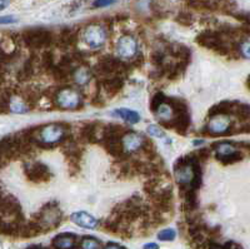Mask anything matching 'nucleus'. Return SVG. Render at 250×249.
Segmentation results:
<instances>
[{"label": "nucleus", "mask_w": 250, "mask_h": 249, "mask_svg": "<svg viewBox=\"0 0 250 249\" xmlns=\"http://www.w3.org/2000/svg\"><path fill=\"white\" fill-rule=\"evenodd\" d=\"M194 153H195L196 158H198L199 161H205L210 158V149H208V148H203V149L196 150Z\"/></svg>", "instance_id": "obj_35"}, {"label": "nucleus", "mask_w": 250, "mask_h": 249, "mask_svg": "<svg viewBox=\"0 0 250 249\" xmlns=\"http://www.w3.org/2000/svg\"><path fill=\"white\" fill-rule=\"evenodd\" d=\"M79 247L80 249H103L102 242L91 235H84L80 238Z\"/></svg>", "instance_id": "obj_23"}, {"label": "nucleus", "mask_w": 250, "mask_h": 249, "mask_svg": "<svg viewBox=\"0 0 250 249\" xmlns=\"http://www.w3.org/2000/svg\"><path fill=\"white\" fill-rule=\"evenodd\" d=\"M55 103L60 109H65V111H77L83 107V99L80 94L70 88L60 89Z\"/></svg>", "instance_id": "obj_6"}, {"label": "nucleus", "mask_w": 250, "mask_h": 249, "mask_svg": "<svg viewBox=\"0 0 250 249\" xmlns=\"http://www.w3.org/2000/svg\"><path fill=\"white\" fill-rule=\"evenodd\" d=\"M21 39L25 43L26 46H29L30 49H34V50L48 48L54 42L53 33L44 28L26 29L21 34Z\"/></svg>", "instance_id": "obj_4"}, {"label": "nucleus", "mask_w": 250, "mask_h": 249, "mask_svg": "<svg viewBox=\"0 0 250 249\" xmlns=\"http://www.w3.org/2000/svg\"><path fill=\"white\" fill-rule=\"evenodd\" d=\"M148 133L150 134V136H156V138H165L164 132H163L159 127H156V125H149Z\"/></svg>", "instance_id": "obj_37"}, {"label": "nucleus", "mask_w": 250, "mask_h": 249, "mask_svg": "<svg viewBox=\"0 0 250 249\" xmlns=\"http://www.w3.org/2000/svg\"><path fill=\"white\" fill-rule=\"evenodd\" d=\"M168 50L174 58L179 59L182 63H185L187 66L190 63L191 53L190 49L188 48V46L183 45V44H178V43H173V44L168 46Z\"/></svg>", "instance_id": "obj_17"}, {"label": "nucleus", "mask_w": 250, "mask_h": 249, "mask_svg": "<svg viewBox=\"0 0 250 249\" xmlns=\"http://www.w3.org/2000/svg\"><path fill=\"white\" fill-rule=\"evenodd\" d=\"M150 62L156 68L163 67L165 64V54L160 50H154L150 55Z\"/></svg>", "instance_id": "obj_32"}, {"label": "nucleus", "mask_w": 250, "mask_h": 249, "mask_svg": "<svg viewBox=\"0 0 250 249\" xmlns=\"http://www.w3.org/2000/svg\"><path fill=\"white\" fill-rule=\"evenodd\" d=\"M143 249H159V246H158L156 243H148V244H145Z\"/></svg>", "instance_id": "obj_44"}, {"label": "nucleus", "mask_w": 250, "mask_h": 249, "mask_svg": "<svg viewBox=\"0 0 250 249\" xmlns=\"http://www.w3.org/2000/svg\"><path fill=\"white\" fill-rule=\"evenodd\" d=\"M233 249H244V248H243V247L240 246V244L235 243V246H234V248H233Z\"/></svg>", "instance_id": "obj_47"}, {"label": "nucleus", "mask_w": 250, "mask_h": 249, "mask_svg": "<svg viewBox=\"0 0 250 249\" xmlns=\"http://www.w3.org/2000/svg\"><path fill=\"white\" fill-rule=\"evenodd\" d=\"M167 99H168V98L165 96V94L163 93V91H156V93L153 95V98H151L150 111L153 112V113H155V112L158 111V109H159L165 102H167Z\"/></svg>", "instance_id": "obj_29"}, {"label": "nucleus", "mask_w": 250, "mask_h": 249, "mask_svg": "<svg viewBox=\"0 0 250 249\" xmlns=\"http://www.w3.org/2000/svg\"><path fill=\"white\" fill-rule=\"evenodd\" d=\"M105 125L98 122H86L79 129V143H100Z\"/></svg>", "instance_id": "obj_8"}, {"label": "nucleus", "mask_w": 250, "mask_h": 249, "mask_svg": "<svg viewBox=\"0 0 250 249\" xmlns=\"http://www.w3.org/2000/svg\"><path fill=\"white\" fill-rule=\"evenodd\" d=\"M189 127H190V114H176L175 119H174V131L180 136H185Z\"/></svg>", "instance_id": "obj_19"}, {"label": "nucleus", "mask_w": 250, "mask_h": 249, "mask_svg": "<svg viewBox=\"0 0 250 249\" xmlns=\"http://www.w3.org/2000/svg\"><path fill=\"white\" fill-rule=\"evenodd\" d=\"M144 55H143L142 53H139V54H137V55H135V57H134V59L131 60L130 62V64H131V67H133V68H142L143 66H144Z\"/></svg>", "instance_id": "obj_38"}, {"label": "nucleus", "mask_w": 250, "mask_h": 249, "mask_svg": "<svg viewBox=\"0 0 250 249\" xmlns=\"http://www.w3.org/2000/svg\"><path fill=\"white\" fill-rule=\"evenodd\" d=\"M78 42V35L75 31L71 29H62L60 31L59 38H58V45L62 48H69V46H74Z\"/></svg>", "instance_id": "obj_18"}, {"label": "nucleus", "mask_w": 250, "mask_h": 249, "mask_svg": "<svg viewBox=\"0 0 250 249\" xmlns=\"http://www.w3.org/2000/svg\"><path fill=\"white\" fill-rule=\"evenodd\" d=\"M70 219L73 223L82 226V228H86V229H94V228H97L98 224H99V222H98L97 219L85 212L73 213V214L70 215Z\"/></svg>", "instance_id": "obj_15"}, {"label": "nucleus", "mask_w": 250, "mask_h": 249, "mask_svg": "<svg viewBox=\"0 0 250 249\" xmlns=\"http://www.w3.org/2000/svg\"><path fill=\"white\" fill-rule=\"evenodd\" d=\"M236 104H238V102H231V100H223V102H219L218 104L213 105V107L209 109L208 116L211 118V116L215 115H230V114H234Z\"/></svg>", "instance_id": "obj_14"}, {"label": "nucleus", "mask_w": 250, "mask_h": 249, "mask_svg": "<svg viewBox=\"0 0 250 249\" xmlns=\"http://www.w3.org/2000/svg\"><path fill=\"white\" fill-rule=\"evenodd\" d=\"M1 217L3 219L10 218V221L18 222V223L25 222L19 201L13 196H4L1 198Z\"/></svg>", "instance_id": "obj_7"}, {"label": "nucleus", "mask_w": 250, "mask_h": 249, "mask_svg": "<svg viewBox=\"0 0 250 249\" xmlns=\"http://www.w3.org/2000/svg\"><path fill=\"white\" fill-rule=\"evenodd\" d=\"M103 249H126V248L120 246V244L118 243H114V242H109V243H106L105 246L103 247Z\"/></svg>", "instance_id": "obj_41"}, {"label": "nucleus", "mask_w": 250, "mask_h": 249, "mask_svg": "<svg viewBox=\"0 0 250 249\" xmlns=\"http://www.w3.org/2000/svg\"><path fill=\"white\" fill-rule=\"evenodd\" d=\"M9 109L14 113H26L30 109L23 99H17V98H12L10 103H9Z\"/></svg>", "instance_id": "obj_28"}, {"label": "nucleus", "mask_w": 250, "mask_h": 249, "mask_svg": "<svg viewBox=\"0 0 250 249\" xmlns=\"http://www.w3.org/2000/svg\"><path fill=\"white\" fill-rule=\"evenodd\" d=\"M33 219L42 226L44 233L57 229L62 221V213L55 201L48 202L33 215Z\"/></svg>", "instance_id": "obj_2"}, {"label": "nucleus", "mask_w": 250, "mask_h": 249, "mask_svg": "<svg viewBox=\"0 0 250 249\" xmlns=\"http://www.w3.org/2000/svg\"><path fill=\"white\" fill-rule=\"evenodd\" d=\"M17 22V18L15 17H3L1 18V23L6 24V23H14Z\"/></svg>", "instance_id": "obj_42"}, {"label": "nucleus", "mask_w": 250, "mask_h": 249, "mask_svg": "<svg viewBox=\"0 0 250 249\" xmlns=\"http://www.w3.org/2000/svg\"><path fill=\"white\" fill-rule=\"evenodd\" d=\"M231 127H233V122L229 115L211 116L210 122L203 129V134L210 136H231Z\"/></svg>", "instance_id": "obj_5"}, {"label": "nucleus", "mask_w": 250, "mask_h": 249, "mask_svg": "<svg viewBox=\"0 0 250 249\" xmlns=\"http://www.w3.org/2000/svg\"><path fill=\"white\" fill-rule=\"evenodd\" d=\"M114 3H115V0H95L93 5L95 8H104V6H109Z\"/></svg>", "instance_id": "obj_39"}, {"label": "nucleus", "mask_w": 250, "mask_h": 249, "mask_svg": "<svg viewBox=\"0 0 250 249\" xmlns=\"http://www.w3.org/2000/svg\"><path fill=\"white\" fill-rule=\"evenodd\" d=\"M33 74H34V63H33V59H28L24 63L20 73L18 74V79L21 80V82H26L33 77Z\"/></svg>", "instance_id": "obj_27"}, {"label": "nucleus", "mask_w": 250, "mask_h": 249, "mask_svg": "<svg viewBox=\"0 0 250 249\" xmlns=\"http://www.w3.org/2000/svg\"><path fill=\"white\" fill-rule=\"evenodd\" d=\"M39 62H40V66H42V68H43L44 70L48 71V73H50L51 69L55 67L54 54H53V51H50V50L44 51V53L42 54V57H40Z\"/></svg>", "instance_id": "obj_26"}, {"label": "nucleus", "mask_w": 250, "mask_h": 249, "mask_svg": "<svg viewBox=\"0 0 250 249\" xmlns=\"http://www.w3.org/2000/svg\"><path fill=\"white\" fill-rule=\"evenodd\" d=\"M50 74H51V77H53V79H54L55 82H59V83H66L70 78H73V74L69 73V71L65 70V69L60 68L59 66H55L54 68L51 69Z\"/></svg>", "instance_id": "obj_24"}, {"label": "nucleus", "mask_w": 250, "mask_h": 249, "mask_svg": "<svg viewBox=\"0 0 250 249\" xmlns=\"http://www.w3.org/2000/svg\"><path fill=\"white\" fill-rule=\"evenodd\" d=\"M25 249H51V248H49V247L40 246V244H31V246H29L28 248H25Z\"/></svg>", "instance_id": "obj_43"}, {"label": "nucleus", "mask_w": 250, "mask_h": 249, "mask_svg": "<svg viewBox=\"0 0 250 249\" xmlns=\"http://www.w3.org/2000/svg\"><path fill=\"white\" fill-rule=\"evenodd\" d=\"M80 238L74 233H60L51 239L53 249H80Z\"/></svg>", "instance_id": "obj_11"}, {"label": "nucleus", "mask_w": 250, "mask_h": 249, "mask_svg": "<svg viewBox=\"0 0 250 249\" xmlns=\"http://www.w3.org/2000/svg\"><path fill=\"white\" fill-rule=\"evenodd\" d=\"M176 237L175 230L171 229V228H168V229H163L162 232L158 233V239L163 242H171L174 241Z\"/></svg>", "instance_id": "obj_33"}, {"label": "nucleus", "mask_w": 250, "mask_h": 249, "mask_svg": "<svg viewBox=\"0 0 250 249\" xmlns=\"http://www.w3.org/2000/svg\"><path fill=\"white\" fill-rule=\"evenodd\" d=\"M91 78V71L90 69L86 66L82 64V66L77 67V69L73 73V79L77 83L78 85H85L88 84L89 80Z\"/></svg>", "instance_id": "obj_20"}, {"label": "nucleus", "mask_w": 250, "mask_h": 249, "mask_svg": "<svg viewBox=\"0 0 250 249\" xmlns=\"http://www.w3.org/2000/svg\"><path fill=\"white\" fill-rule=\"evenodd\" d=\"M233 15L235 19L240 20V22H243V23L247 24L248 26H250V13L248 12H239V13H233Z\"/></svg>", "instance_id": "obj_36"}, {"label": "nucleus", "mask_w": 250, "mask_h": 249, "mask_svg": "<svg viewBox=\"0 0 250 249\" xmlns=\"http://www.w3.org/2000/svg\"><path fill=\"white\" fill-rule=\"evenodd\" d=\"M233 115H235L238 118L239 122L250 123V105L238 102Z\"/></svg>", "instance_id": "obj_22"}, {"label": "nucleus", "mask_w": 250, "mask_h": 249, "mask_svg": "<svg viewBox=\"0 0 250 249\" xmlns=\"http://www.w3.org/2000/svg\"><path fill=\"white\" fill-rule=\"evenodd\" d=\"M195 42L199 45L204 46L207 49L215 51L220 55H228L230 54V44L228 45L224 35L220 31L214 30H204L202 31L198 37L195 38Z\"/></svg>", "instance_id": "obj_3"}, {"label": "nucleus", "mask_w": 250, "mask_h": 249, "mask_svg": "<svg viewBox=\"0 0 250 249\" xmlns=\"http://www.w3.org/2000/svg\"><path fill=\"white\" fill-rule=\"evenodd\" d=\"M247 88L250 91V75L247 78Z\"/></svg>", "instance_id": "obj_46"}, {"label": "nucleus", "mask_w": 250, "mask_h": 249, "mask_svg": "<svg viewBox=\"0 0 250 249\" xmlns=\"http://www.w3.org/2000/svg\"><path fill=\"white\" fill-rule=\"evenodd\" d=\"M26 178L34 183H45L49 181L51 177L50 169L42 161H34V163H26L25 164Z\"/></svg>", "instance_id": "obj_9"}, {"label": "nucleus", "mask_w": 250, "mask_h": 249, "mask_svg": "<svg viewBox=\"0 0 250 249\" xmlns=\"http://www.w3.org/2000/svg\"><path fill=\"white\" fill-rule=\"evenodd\" d=\"M222 164L228 165V164H235L238 161H242L243 158H244V154L240 150H235L234 153L228 154V156H223V157H215Z\"/></svg>", "instance_id": "obj_25"}, {"label": "nucleus", "mask_w": 250, "mask_h": 249, "mask_svg": "<svg viewBox=\"0 0 250 249\" xmlns=\"http://www.w3.org/2000/svg\"><path fill=\"white\" fill-rule=\"evenodd\" d=\"M175 20H176V23H179L180 25L189 26V25H191V24H193L194 18H193V15H191L189 12H182V13H179V14L176 15Z\"/></svg>", "instance_id": "obj_31"}, {"label": "nucleus", "mask_w": 250, "mask_h": 249, "mask_svg": "<svg viewBox=\"0 0 250 249\" xmlns=\"http://www.w3.org/2000/svg\"><path fill=\"white\" fill-rule=\"evenodd\" d=\"M235 246V242L228 241L225 243H219L216 239H211V238H208L207 243V249H233Z\"/></svg>", "instance_id": "obj_30"}, {"label": "nucleus", "mask_w": 250, "mask_h": 249, "mask_svg": "<svg viewBox=\"0 0 250 249\" xmlns=\"http://www.w3.org/2000/svg\"><path fill=\"white\" fill-rule=\"evenodd\" d=\"M91 104H93L94 107L102 108V107H104V105H105V102L103 100V98H102V96H100V94L97 93V95L94 96L93 100H91Z\"/></svg>", "instance_id": "obj_40"}, {"label": "nucleus", "mask_w": 250, "mask_h": 249, "mask_svg": "<svg viewBox=\"0 0 250 249\" xmlns=\"http://www.w3.org/2000/svg\"><path fill=\"white\" fill-rule=\"evenodd\" d=\"M70 124L68 123H54V124L42 125L39 131V139L35 144L42 149H53L59 143H64L69 139Z\"/></svg>", "instance_id": "obj_1"}, {"label": "nucleus", "mask_w": 250, "mask_h": 249, "mask_svg": "<svg viewBox=\"0 0 250 249\" xmlns=\"http://www.w3.org/2000/svg\"><path fill=\"white\" fill-rule=\"evenodd\" d=\"M239 51H240L242 57L250 60V40H244V42L240 43L239 44Z\"/></svg>", "instance_id": "obj_34"}, {"label": "nucleus", "mask_w": 250, "mask_h": 249, "mask_svg": "<svg viewBox=\"0 0 250 249\" xmlns=\"http://www.w3.org/2000/svg\"><path fill=\"white\" fill-rule=\"evenodd\" d=\"M84 40L90 48H100L105 43L106 33L99 24H90L84 31Z\"/></svg>", "instance_id": "obj_10"}, {"label": "nucleus", "mask_w": 250, "mask_h": 249, "mask_svg": "<svg viewBox=\"0 0 250 249\" xmlns=\"http://www.w3.org/2000/svg\"><path fill=\"white\" fill-rule=\"evenodd\" d=\"M144 142H145L144 136L130 131L126 136H124V138H123V145H124L125 153L130 154V153H137V152H140Z\"/></svg>", "instance_id": "obj_13"}, {"label": "nucleus", "mask_w": 250, "mask_h": 249, "mask_svg": "<svg viewBox=\"0 0 250 249\" xmlns=\"http://www.w3.org/2000/svg\"><path fill=\"white\" fill-rule=\"evenodd\" d=\"M102 87L103 89L106 91L109 96L117 95L124 87V80L122 77H110L106 79H102Z\"/></svg>", "instance_id": "obj_16"}, {"label": "nucleus", "mask_w": 250, "mask_h": 249, "mask_svg": "<svg viewBox=\"0 0 250 249\" xmlns=\"http://www.w3.org/2000/svg\"><path fill=\"white\" fill-rule=\"evenodd\" d=\"M114 115L119 116L123 120L131 123V124H135V123H138L140 120V116L137 112L131 111V109H126V108H120V109L114 111Z\"/></svg>", "instance_id": "obj_21"}, {"label": "nucleus", "mask_w": 250, "mask_h": 249, "mask_svg": "<svg viewBox=\"0 0 250 249\" xmlns=\"http://www.w3.org/2000/svg\"><path fill=\"white\" fill-rule=\"evenodd\" d=\"M117 51L119 54V57L123 58V59H131L138 54L137 40L134 39L131 35H124V37L118 40Z\"/></svg>", "instance_id": "obj_12"}, {"label": "nucleus", "mask_w": 250, "mask_h": 249, "mask_svg": "<svg viewBox=\"0 0 250 249\" xmlns=\"http://www.w3.org/2000/svg\"><path fill=\"white\" fill-rule=\"evenodd\" d=\"M9 3V0H1V9H5L6 4Z\"/></svg>", "instance_id": "obj_45"}]
</instances>
